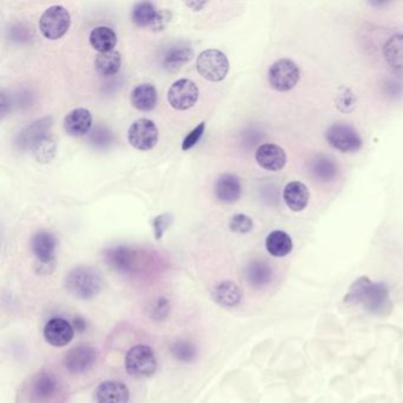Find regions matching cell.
<instances>
[{
    "mask_svg": "<svg viewBox=\"0 0 403 403\" xmlns=\"http://www.w3.org/2000/svg\"><path fill=\"white\" fill-rule=\"evenodd\" d=\"M246 279L253 288H264L271 282L272 268L265 261H252L246 268Z\"/></svg>",
    "mask_w": 403,
    "mask_h": 403,
    "instance_id": "cell-23",
    "label": "cell"
},
{
    "mask_svg": "<svg viewBox=\"0 0 403 403\" xmlns=\"http://www.w3.org/2000/svg\"><path fill=\"white\" fill-rule=\"evenodd\" d=\"M73 325L76 328V330L78 331H83L85 330V322L82 318H76V320H73Z\"/></svg>",
    "mask_w": 403,
    "mask_h": 403,
    "instance_id": "cell-37",
    "label": "cell"
},
{
    "mask_svg": "<svg viewBox=\"0 0 403 403\" xmlns=\"http://www.w3.org/2000/svg\"><path fill=\"white\" fill-rule=\"evenodd\" d=\"M171 21V14L168 11H162V12H159L157 14V19L154 21L153 26L154 30H164L166 26H167L168 23Z\"/></svg>",
    "mask_w": 403,
    "mask_h": 403,
    "instance_id": "cell-35",
    "label": "cell"
},
{
    "mask_svg": "<svg viewBox=\"0 0 403 403\" xmlns=\"http://www.w3.org/2000/svg\"><path fill=\"white\" fill-rule=\"evenodd\" d=\"M129 389L120 381H105L96 390L98 403H128Z\"/></svg>",
    "mask_w": 403,
    "mask_h": 403,
    "instance_id": "cell-16",
    "label": "cell"
},
{
    "mask_svg": "<svg viewBox=\"0 0 403 403\" xmlns=\"http://www.w3.org/2000/svg\"><path fill=\"white\" fill-rule=\"evenodd\" d=\"M256 160L266 171L278 172L286 166V154L282 147L273 143H265L256 152Z\"/></svg>",
    "mask_w": 403,
    "mask_h": 403,
    "instance_id": "cell-13",
    "label": "cell"
},
{
    "mask_svg": "<svg viewBox=\"0 0 403 403\" xmlns=\"http://www.w3.org/2000/svg\"><path fill=\"white\" fill-rule=\"evenodd\" d=\"M154 316L157 318H162V317L167 316L168 311H169V303L164 297H161L157 302V305L153 308Z\"/></svg>",
    "mask_w": 403,
    "mask_h": 403,
    "instance_id": "cell-34",
    "label": "cell"
},
{
    "mask_svg": "<svg viewBox=\"0 0 403 403\" xmlns=\"http://www.w3.org/2000/svg\"><path fill=\"white\" fill-rule=\"evenodd\" d=\"M159 140V130L155 123L150 118L136 120L128 129V141L135 150H153Z\"/></svg>",
    "mask_w": 403,
    "mask_h": 403,
    "instance_id": "cell-7",
    "label": "cell"
},
{
    "mask_svg": "<svg viewBox=\"0 0 403 403\" xmlns=\"http://www.w3.org/2000/svg\"><path fill=\"white\" fill-rule=\"evenodd\" d=\"M265 245L268 253L277 258L286 257L291 252L293 247L291 238L284 231H273L270 233L266 238Z\"/></svg>",
    "mask_w": 403,
    "mask_h": 403,
    "instance_id": "cell-22",
    "label": "cell"
},
{
    "mask_svg": "<svg viewBox=\"0 0 403 403\" xmlns=\"http://www.w3.org/2000/svg\"><path fill=\"white\" fill-rule=\"evenodd\" d=\"M107 259H108L109 264L112 265V268L121 270V271H128L132 266V252L125 247H116L112 248L107 252Z\"/></svg>",
    "mask_w": 403,
    "mask_h": 403,
    "instance_id": "cell-28",
    "label": "cell"
},
{
    "mask_svg": "<svg viewBox=\"0 0 403 403\" xmlns=\"http://www.w3.org/2000/svg\"><path fill=\"white\" fill-rule=\"evenodd\" d=\"M121 66V55L116 50L98 53L95 59V69L101 76H114L120 71Z\"/></svg>",
    "mask_w": 403,
    "mask_h": 403,
    "instance_id": "cell-24",
    "label": "cell"
},
{
    "mask_svg": "<svg viewBox=\"0 0 403 403\" xmlns=\"http://www.w3.org/2000/svg\"><path fill=\"white\" fill-rule=\"evenodd\" d=\"M300 71L291 59H279L268 70V83L275 90L286 93L291 90L298 83Z\"/></svg>",
    "mask_w": 403,
    "mask_h": 403,
    "instance_id": "cell-6",
    "label": "cell"
},
{
    "mask_svg": "<svg viewBox=\"0 0 403 403\" xmlns=\"http://www.w3.org/2000/svg\"><path fill=\"white\" fill-rule=\"evenodd\" d=\"M328 142L343 153H354L362 147V140L350 125L336 123L327 132Z\"/></svg>",
    "mask_w": 403,
    "mask_h": 403,
    "instance_id": "cell-11",
    "label": "cell"
},
{
    "mask_svg": "<svg viewBox=\"0 0 403 403\" xmlns=\"http://www.w3.org/2000/svg\"><path fill=\"white\" fill-rule=\"evenodd\" d=\"M89 42L98 53L112 51L117 44V36L112 28L108 26H98L90 32Z\"/></svg>",
    "mask_w": 403,
    "mask_h": 403,
    "instance_id": "cell-20",
    "label": "cell"
},
{
    "mask_svg": "<svg viewBox=\"0 0 403 403\" xmlns=\"http://www.w3.org/2000/svg\"><path fill=\"white\" fill-rule=\"evenodd\" d=\"M157 361L155 352L148 345H135L125 355V370L129 375L142 379L157 372Z\"/></svg>",
    "mask_w": 403,
    "mask_h": 403,
    "instance_id": "cell-4",
    "label": "cell"
},
{
    "mask_svg": "<svg viewBox=\"0 0 403 403\" xmlns=\"http://www.w3.org/2000/svg\"><path fill=\"white\" fill-rule=\"evenodd\" d=\"M197 70L202 78L209 82H221L230 71V61L220 50H205L197 59Z\"/></svg>",
    "mask_w": 403,
    "mask_h": 403,
    "instance_id": "cell-3",
    "label": "cell"
},
{
    "mask_svg": "<svg viewBox=\"0 0 403 403\" xmlns=\"http://www.w3.org/2000/svg\"><path fill=\"white\" fill-rule=\"evenodd\" d=\"M31 248L39 263L49 265L56 256V238L48 231H39L32 236Z\"/></svg>",
    "mask_w": 403,
    "mask_h": 403,
    "instance_id": "cell-14",
    "label": "cell"
},
{
    "mask_svg": "<svg viewBox=\"0 0 403 403\" xmlns=\"http://www.w3.org/2000/svg\"><path fill=\"white\" fill-rule=\"evenodd\" d=\"M345 302L362 304L372 313H381L388 308L389 292L382 283H372L368 277H362L351 286Z\"/></svg>",
    "mask_w": 403,
    "mask_h": 403,
    "instance_id": "cell-1",
    "label": "cell"
},
{
    "mask_svg": "<svg viewBox=\"0 0 403 403\" xmlns=\"http://www.w3.org/2000/svg\"><path fill=\"white\" fill-rule=\"evenodd\" d=\"M171 223L172 216L168 213L159 216L157 219L154 220V230H155V236L157 239H160L161 236H164V231L167 230Z\"/></svg>",
    "mask_w": 403,
    "mask_h": 403,
    "instance_id": "cell-33",
    "label": "cell"
},
{
    "mask_svg": "<svg viewBox=\"0 0 403 403\" xmlns=\"http://www.w3.org/2000/svg\"><path fill=\"white\" fill-rule=\"evenodd\" d=\"M157 7L150 1H141L132 7V21L139 28L152 26L157 17Z\"/></svg>",
    "mask_w": 403,
    "mask_h": 403,
    "instance_id": "cell-27",
    "label": "cell"
},
{
    "mask_svg": "<svg viewBox=\"0 0 403 403\" xmlns=\"http://www.w3.org/2000/svg\"><path fill=\"white\" fill-rule=\"evenodd\" d=\"M73 335L75 331L73 325L63 318H53L44 328L46 341L53 347H66L73 341Z\"/></svg>",
    "mask_w": 403,
    "mask_h": 403,
    "instance_id": "cell-12",
    "label": "cell"
},
{
    "mask_svg": "<svg viewBox=\"0 0 403 403\" xmlns=\"http://www.w3.org/2000/svg\"><path fill=\"white\" fill-rule=\"evenodd\" d=\"M103 281L95 268L80 266L70 271L66 278V288L77 298L90 299L102 290Z\"/></svg>",
    "mask_w": 403,
    "mask_h": 403,
    "instance_id": "cell-2",
    "label": "cell"
},
{
    "mask_svg": "<svg viewBox=\"0 0 403 403\" xmlns=\"http://www.w3.org/2000/svg\"><path fill=\"white\" fill-rule=\"evenodd\" d=\"M205 129L206 123L205 122H202L191 132H188L187 136L184 137V142H182V147H181L182 150L186 152V150H192L202 139L204 132H205Z\"/></svg>",
    "mask_w": 403,
    "mask_h": 403,
    "instance_id": "cell-32",
    "label": "cell"
},
{
    "mask_svg": "<svg viewBox=\"0 0 403 403\" xmlns=\"http://www.w3.org/2000/svg\"><path fill=\"white\" fill-rule=\"evenodd\" d=\"M214 298L220 305L225 308H233L238 305L241 300V291L239 286L233 282H221L214 288Z\"/></svg>",
    "mask_w": 403,
    "mask_h": 403,
    "instance_id": "cell-26",
    "label": "cell"
},
{
    "mask_svg": "<svg viewBox=\"0 0 403 403\" xmlns=\"http://www.w3.org/2000/svg\"><path fill=\"white\" fill-rule=\"evenodd\" d=\"M184 4L193 11H200L207 5V1H186Z\"/></svg>",
    "mask_w": 403,
    "mask_h": 403,
    "instance_id": "cell-36",
    "label": "cell"
},
{
    "mask_svg": "<svg viewBox=\"0 0 403 403\" xmlns=\"http://www.w3.org/2000/svg\"><path fill=\"white\" fill-rule=\"evenodd\" d=\"M230 229L233 232L245 234L253 229V221L246 214H236L231 219Z\"/></svg>",
    "mask_w": 403,
    "mask_h": 403,
    "instance_id": "cell-31",
    "label": "cell"
},
{
    "mask_svg": "<svg viewBox=\"0 0 403 403\" xmlns=\"http://www.w3.org/2000/svg\"><path fill=\"white\" fill-rule=\"evenodd\" d=\"M130 102L132 107L140 112H152L157 107V89L153 84H139L130 94Z\"/></svg>",
    "mask_w": 403,
    "mask_h": 403,
    "instance_id": "cell-18",
    "label": "cell"
},
{
    "mask_svg": "<svg viewBox=\"0 0 403 403\" xmlns=\"http://www.w3.org/2000/svg\"><path fill=\"white\" fill-rule=\"evenodd\" d=\"M283 197L288 209H292L293 212H300L308 206L310 193L309 189L303 182L292 181L284 188Z\"/></svg>",
    "mask_w": 403,
    "mask_h": 403,
    "instance_id": "cell-19",
    "label": "cell"
},
{
    "mask_svg": "<svg viewBox=\"0 0 403 403\" xmlns=\"http://www.w3.org/2000/svg\"><path fill=\"white\" fill-rule=\"evenodd\" d=\"M383 53L392 69L403 73V35L392 36L384 44Z\"/></svg>",
    "mask_w": 403,
    "mask_h": 403,
    "instance_id": "cell-21",
    "label": "cell"
},
{
    "mask_svg": "<svg viewBox=\"0 0 403 403\" xmlns=\"http://www.w3.org/2000/svg\"><path fill=\"white\" fill-rule=\"evenodd\" d=\"M71 17L69 11L61 5H53L43 12L39 19V30L50 41L62 38L69 30Z\"/></svg>",
    "mask_w": 403,
    "mask_h": 403,
    "instance_id": "cell-5",
    "label": "cell"
},
{
    "mask_svg": "<svg viewBox=\"0 0 403 403\" xmlns=\"http://www.w3.org/2000/svg\"><path fill=\"white\" fill-rule=\"evenodd\" d=\"M61 384L53 372H37L28 381V395L35 402H50L55 400L59 394Z\"/></svg>",
    "mask_w": 403,
    "mask_h": 403,
    "instance_id": "cell-8",
    "label": "cell"
},
{
    "mask_svg": "<svg viewBox=\"0 0 403 403\" xmlns=\"http://www.w3.org/2000/svg\"><path fill=\"white\" fill-rule=\"evenodd\" d=\"M98 352L90 345H80L70 349L63 358V365L71 374L89 372L98 361Z\"/></svg>",
    "mask_w": 403,
    "mask_h": 403,
    "instance_id": "cell-10",
    "label": "cell"
},
{
    "mask_svg": "<svg viewBox=\"0 0 403 403\" xmlns=\"http://www.w3.org/2000/svg\"><path fill=\"white\" fill-rule=\"evenodd\" d=\"M216 195L219 202L225 204L238 202L241 195L239 179L233 174H223L216 182Z\"/></svg>",
    "mask_w": 403,
    "mask_h": 403,
    "instance_id": "cell-17",
    "label": "cell"
},
{
    "mask_svg": "<svg viewBox=\"0 0 403 403\" xmlns=\"http://www.w3.org/2000/svg\"><path fill=\"white\" fill-rule=\"evenodd\" d=\"M311 172L315 177H318L322 181H329L334 179L337 172L336 164L325 157H318L313 161L311 166Z\"/></svg>",
    "mask_w": 403,
    "mask_h": 403,
    "instance_id": "cell-29",
    "label": "cell"
},
{
    "mask_svg": "<svg viewBox=\"0 0 403 403\" xmlns=\"http://www.w3.org/2000/svg\"><path fill=\"white\" fill-rule=\"evenodd\" d=\"M171 352L177 361L184 362V363H191L195 361V358L198 356V351L194 345L189 342L179 340L174 342L171 345Z\"/></svg>",
    "mask_w": 403,
    "mask_h": 403,
    "instance_id": "cell-30",
    "label": "cell"
},
{
    "mask_svg": "<svg viewBox=\"0 0 403 403\" xmlns=\"http://www.w3.org/2000/svg\"><path fill=\"white\" fill-rule=\"evenodd\" d=\"M93 125L91 112L85 108L73 109L64 118V130L73 137H80L90 132Z\"/></svg>",
    "mask_w": 403,
    "mask_h": 403,
    "instance_id": "cell-15",
    "label": "cell"
},
{
    "mask_svg": "<svg viewBox=\"0 0 403 403\" xmlns=\"http://www.w3.org/2000/svg\"><path fill=\"white\" fill-rule=\"evenodd\" d=\"M199 89L193 80L182 78L172 84L168 89L167 100L177 110H188L197 103Z\"/></svg>",
    "mask_w": 403,
    "mask_h": 403,
    "instance_id": "cell-9",
    "label": "cell"
},
{
    "mask_svg": "<svg viewBox=\"0 0 403 403\" xmlns=\"http://www.w3.org/2000/svg\"><path fill=\"white\" fill-rule=\"evenodd\" d=\"M194 53L191 46H184V44H177L168 50L167 53L164 55V66L169 71H175L180 69L181 66H184L186 63L191 61Z\"/></svg>",
    "mask_w": 403,
    "mask_h": 403,
    "instance_id": "cell-25",
    "label": "cell"
}]
</instances>
